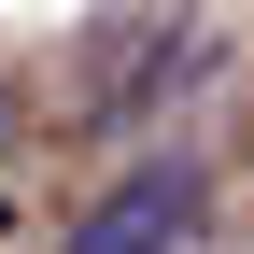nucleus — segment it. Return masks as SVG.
I'll use <instances>...</instances> for the list:
<instances>
[{
  "instance_id": "obj_1",
  "label": "nucleus",
  "mask_w": 254,
  "mask_h": 254,
  "mask_svg": "<svg viewBox=\"0 0 254 254\" xmlns=\"http://www.w3.org/2000/svg\"><path fill=\"white\" fill-rule=\"evenodd\" d=\"M184 240H198V170L184 155H141L127 184H99L57 226V254H184Z\"/></svg>"
}]
</instances>
